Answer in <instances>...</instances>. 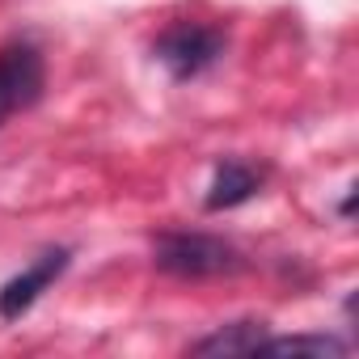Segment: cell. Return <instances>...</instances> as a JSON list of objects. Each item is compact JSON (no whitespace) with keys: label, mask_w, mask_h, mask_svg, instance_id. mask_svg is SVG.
<instances>
[{"label":"cell","mask_w":359,"mask_h":359,"mask_svg":"<svg viewBox=\"0 0 359 359\" xmlns=\"http://www.w3.org/2000/svg\"><path fill=\"white\" fill-rule=\"evenodd\" d=\"M262 187V173L237 156L220 161L216 165V177H212V191H208V212H229V208H241L245 199H254Z\"/></svg>","instance_id":"5"},{"label":"cell","mask_w":359,"mask_h":359,"mask_svg":"<svg viewBox=\"0 0 359 359\" xmlns=\"http://www.w3.org/2000/svg\"><path fill=\"white\" fill-rule=\"evenodd\" d=\"M224 34L216 26H199V22H182V26H169L156 39V60L169 68L173 81H195L203 76L220 55H224Z\"/></svg>","instance_id":"2"},{"label":"cell","mask_w":359,"mask_h":359,"mask_svg":"<svg viewBox=\"0 0 359 359\" xmlns=\"http://www.w3.org/2000/svg\"><path fill=\"white\" fill-rule=\"evenodd\" d=\"M266 342V321H233V325H220L216 334L199 338L191 351L195 355H254L258 346Z\"/></svg>","instance_id":"6"},{"label":"cell","mask_w":359,"mask_h":359,"mask_svg":"<svg viewBox=\"0 0 359 359\" xmlns=\"http://www.w3.org/2000/svg\"><path fill=\"white\" fill-rule=\"evenodd\" d=\"M258 351H271V355H346L351 346L334 334H292V338H271L258 346Z\"/></svg>","instance_id":"7"},{"label":"cell","mask_w":359,"mask_h":359,"mask_svg":"<svg viewBox=\"0 0 359 359\" xmlns=\"http://www.w3.org/2000/svg\"><path fill=\"white\" fill-rule=\"evenodd\" d=\"M68 262H72V250H47V254H39L22 275H13L5 287H0V317L5 321H18L26 309H34V300L68 271Z\"/></svg>","instance_id":"4"},{"label":"cell","mask_w":359,"mask_h":359,"mask_svg":"<svg viewBox=\"0 0 359 359\" xmlns=\"http://www.w3.org/2000/svg\"><path fill=\"white\" fill-rule=\"evenodd\" d=\"M152 262L173 279H220L245 266L241 250L212 233H161L152 245Z\"/></svg>","instance_id":"1"},{"label":"cell","mask_w":359,"mask_h":359,"mask_svg":"<svg viewBox=\"0 0 359 359\" xmlns=\"http://www.w3.org/2000/svg\"><path fill=\"white\" fill-rule=\"evenodd\" d=\"M43 85H47V64L34 43L0 47V127L13 114L30 110L43 97Z\"/></svg>","instance_id":"3"}]
</instances>
